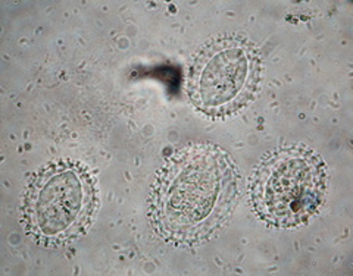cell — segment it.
Segmentation results:
<instances>
[{
	"label": "cell",
	"mask_w": 353,
	"mask_h": 276,
	"mask_svg": "<svg viewBox=\"0 0 353 276\" xmlns=\"http://www.w3.org/2000/svg\"><path fill=\"white\" fill-rule=\"evenodd\" d=\"M240 173L231 154L212 142H190L162 164L149 197V220L161 240L193 247L214 238L233 216Z\"/></svg>",
	"instance_id": "1"
},
{
	"label": "cell",
	"mask_w": 353,
	"mask_h": 276,
	"mask_svg": "<svg viewBox=\"0 0 353 276\" xmlns=\"http://www.w3.org/2000/svg\"><path fill=\"white\" fill-rule=\"evenodd\" d=\"M97 209L93 169L80 160L57 159L31 176L22 195L21 219L39 246L59 248L90 229Z\"/></svg>",
	"instance_id": "2"
},
{
	"label": "cell",
	"mask_w": 353,
	"mask_h": 276,
	"mask_svg": "<svg viewBox=\"0 0 353 276\" xmlns=\"http://www.w3.org/2000/svg\"><path fill=\"white\" fill-rule=\"evenodd\" d=\"M328 168L319 154L303 145H284L267 153L250 180L253 212L272 228L307 224L325 202Z\"/></svg>",
	"instance_id": "3"
},
{
	"label": "cell",
	"mask_w": 353,
	"mask_h": 276,
	"mask_svg": "<svg viewBox=\"0 0 353 276\" xmlns=\"http://www.w3.org/2000/svg\"><path fill=\"white\" fill-rule=\"evenodd\" d=\"M263 74L262 52L241 34L216 36L189 65L187 97L208 118L231 116L256 97Z\"/></svg>",
	"instance_id": "4"
}]
</instances>
